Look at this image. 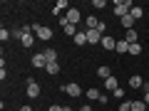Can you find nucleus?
<instances>
[{"label": "nucleus", "mask_w": 149, "mask_h": 111, "mask_svg": "<svg viewBox=\"0 0 149 111\" xmlns=\"http://www.w3.org/2000/svg\"><path fill=\"white\" fill-rule=\"evenodd\" d=\"M132 8H134L132 0H117V3H114V15L122 20L124 15H129V10H132Z\"/></svg>", "instance_id": "f257e3e1"}, {"label": "nucleus", "mask_w": 149, "mask_h": 111, "mask_svg": "<svg viewBox=\"0 0 149 111\" xmlns=\"http://www.w3.org/2000/svg\"><path fill=\"white\" fill-rule=\"evenodd\" d=\"M32 27H35V37L37 40H42V42L52 40V30H50V27H45V25H32Z\"/></svg>", "instance_id": "f03ea898"}, {"label": "nucleus", "mask_w": 149, "mask_h": 111, "mask_svg": "<svg viewBox=\"0 0 149 111\" xmlns=\"http://www.w3.org/2000/svg\"><path fill=\"white\" fill-rule=\"evenodd\" d=\"M60 89H62L67 96H72V99H77V96L82 94V86H80V84H74V82H70V84H62Z\"/></svg>", "instance_id": "7ed1b4c3"}, {"label": "nucleus", "mask_w": 149, "mask_h": 111, "mask_svg": "<svg viewBox=\"0 0 149 111\" xmlns=\"http://www.w3.org/2000/svg\"><path fill=\"white\" fill-rule=\"evenodd\" d=\"M85 32H87V45H100L102 37H104L100 30H85Z\"/></svg>", "instance_id": "20e7f679"}, {"label": "nucleus", "mask_w": 149, "mask_h": 111, "mask_svg": "<svg viewBox=\"0 0 149 111\" xmlns=\"http://www.w3.org/2000/svg\"><path fill=\"white\" fill-rule=\"evenodd\" d=\"M80 10H77V8H70V10L67 12H65V20H67L70 22V25H77V22H80Z\"/></svg>", "instance_id": "39448f33"}, {"label": "nucleus", "mask_w": 149, "mask_h": 111, "mask_svg": "<svg viewBox=\"0 0 149 111\" xmlns=\"http://www.w3.org/2000/svg\"><path fill=\"white\" fill-rule=\"evenodd\" d=\"M27 96H30V99H37V96H40V86H37L35 79H27Z\"/></svg>", "instance_id": "423d86ee"}, {"label": "nucleus", "mask_w": 149, "mask_h": 111, "mask_svg": "<svg viewBox=\"0 0 149 111\" xmlns=\"http://www.w3.org/2000/svg\"><path fill=\"white\" fill-rule=\"evenodd\" d=\"M60 27H62V30H65V35H70V37H74V35H77V27H74V25H70V22L65 20V15L60 17Z\"/></svg>", "instance_id": "0eeeda50"}, {"label": "nucleus", "mask_w": 149, "mask_h": 111, "mask_svg": "<svg viewBox=\"0 0 149 111\" xmlns=\"http://www.w3.org/2000/svg\"><path fill=\"white\" fill-rule=\"evenodd\" d=\"M70 10V5H67V0H57V3H55V8H52V12L57 17H62V12H67Z\"/></svg>", "instance_id": "6e6552de"}, {"label": "nucleus", "mask_w": 149, "mask_h": 111, "mask_svg": "<svg viewBox=\"0 0 149 111\" xmlns=\"http://www.w3.org/2000/svg\"><path fill=\"white\" fill-rule=\"evenodd\" d=\"M32 67H37V69H45V67H47V59H45L42 52H40V54H32Z\"/></svg>", "instance_id": "1a4fd4ad"}, {"label": "nucleus", "mask_w": 149, "mask_h": 111, "mask_svg": "<svg viewBox=\"0 0 149 111\" xmlns=\"http://www.w3.org/2000/svg\"><path fill=\"white\" fill-rule=\"evenodd\" d=\"M102 47H104V49H117V40H114V37H112V35H104V37H102Z\"/></svg>", "instance_id": "9d476101"}, {"label": "nucleus", "mask_w": 149, "mask_h": 111, "mask_svg": "<svg viewBox=\"0 0 149 111\" xmlns=\"http://www.w3.org/2000/svg\"><path fill=\"white\" fill-rule=\"evenodd\" d=\"M129 86H132V89H144V79L142 77H139V74H134V77H129Z\"/></svg>", "instance_id": "9b49d317"}, {"label": "nucleus", "mask_w": 149, "mask_h": 111, "mask_svg": "<svg viewBox=\"0 0 149 111\" xmlns=\"http://www.w3.org/2000/svg\"><path fill=\"white\" fill-rule=\"evenodd\" d=\"M104 89H109V91L119 89V82H117V77H109V79H104Z\"/></svg>", "instance_id": "f8f14e48"}, {"label": "nucleus", "mask_w": 149, "mask_h": 111, "mask_svg": "<svg viewBox=\"0 0 149 111\" xmlns=\"http://www.w3.org/2000/svg\"><path fill=\"white\" fill-rule=\"evenodd\" d=\"M72 40H74V45H77V47H82V45H87V32H77Z\"/></svg>", "instance_id": "ddd939ff"}, {"label": "nucleus", "mask_w": 149, "mask_h": 111, "mask_svg": "<svg viewBox=\"0 0 149 111\" xmlns=\"http://www.w3.org/2000/svg\"><path fill=\"white\" fill-rule=\"evenodd\" d=\"M132 111H149V106L144 104V99H137V101H132Z\"/></svg>", "instance_id": "4468645a"}, {"label": "nucleus", "mask_w": 149, "mask_h": 111, "mask_svg": "<svg viewBox=\"0 0 149 111\" xmlns=\"http://www.w3.org/2000/svg\"><path fill=\"white\" fill-rule=\"evenodd\" d=\"M42 54H45V59H47V64H50V62H57V52H55L52 47H47Z\"/></svg>", "instance_id": "2eb2a0df"}, {"label": "nucleus", "mask_w": 149, "mask_h": 111, "mask_svg": "<svg viewBox=\"0 0 149 111\" xmlns=\"http://www.w3.org/2000/svg\"><path fill=\"white\" fill-rule=\"evenodd\" d=\"M137 37H139V35H137V30H127V32H124V40H127L129 45L137 42Z\"/></svg>", "instance_id": "dca6fc26"}, {"label": "nucleus", "mask_w": 149, "mask_h": 111, "mask_svg": "<svg viewBox=\"0 0 149 111\" xmlns=\"http://www.w3.org/2000/svg\"><path fill=\"white\" fill-rule=\"evenodd\" d=\"M97 74H100L102 79H109V77H112V69L104 64V67H100V69H97Z\"/></svg>", "instance_id": "f3484780"}, {"label": "nucleus", "mask_w": 149, "mask_h": 111, "mask_svg": "<svg viewBox=\"0 0 149 111\" xmlns=\"http://www.w3.org/2000/svg\"><path fill=\"white\" fill-rule=\"evenodd\" d=\"M100 96H102V94L95 89V86H92V89H87V99H90V101H100Z\"/></svg>", "instance_id": "a211bd4d"}, {"label": "nucleus", "mask_w": 149, "mask_h": 111, "mask_svg": "<svg viewBox=\"0 0 149 111\" xmlns=\"http://www.w3.org/2000/svg\"><path fill=\"white\" fill-rule=\"evenodd\" d=\"M117 52H129V42H127V40H117Z\"/></svg>", "instance_id": "6ab92c4d"}, {"label": "nucleus", "mask_w": 149, "mask_h": 111, "mask_svg": "<svg viewBox=\"0 0 149 111\" xmlns=\"http://www.w3.org/2000/svg\"><path fill=\"white\" fill-rule=\"evenodd\" d=\"M45 72H47V74H57L60 72V62H50L47 67H45Z\"/></svg>", "instance_id": "aec40b11"}, {"label": "nucleus", "mask_w": 149, "mask_h": 111, "mask_svg": "<svg viewBox=\"0 0 149 111\" xmlns=\"http://www.w3.org/2000/svg\"><path fill=\"white\" fill-rule=\"evenodd\" d=\"M129 54H134V57H139V54H142V45H139V42L129 45Z\"/></svg>", "instance_id": "412c9836"}, {"label": "nucleus", "mask_w": 149, "mask_h": 111, "mask_svg": "<svg viewBox=\"0 0 149 111\" xmlns=\"http://www.w3.org/2000/svg\"><path fill=\"white\" fill-rule=\"evenodd\" d=\"M129 15H132L134 20H142V17H144V10H142V8H132V10H129Z\"/></svg>", "instance_id": "4be33fe9"}, {"label": "nucleus", "mask_w": 149, "mask_h": 111, "mask_svg": "<svg viewBox=\"0 0 149 111\" xmlns=\"http://www.w3.org/2000/svg\"><path fill=\"white\" fill-rule=\"evenodd\" d=\"M87 30H97V25H100V20H97V17H87Z\"/></svg>", "instance_id": "5701e85b"}, {"label": "nucleus", "mask_w": 149, "mask_h": 111, "mask_svg": "<svg viewBox=\"0 0 149 111\" xmlns=\"http://www.w3.org/2000/svg\"><path fill=\"white\" fill-rule=\"evenodd\" d=\"M92 8H95V10H104L107 3H104V0H92Z\"/></svg>", "instance_id": "b1692460"}, {"label": "nucleus", "mask_w": 149, "mask_h": 111, "mask_svg": "<svg viewBox=\"0 0 149 111\" xmlns=\"http://www.w3.org/2000/svg\"><path fill=\"white\" fill-rule=\"evenodd\" d=\"M119 111H132V101H122L119 104Z\"/></svg>", "instance_id": "393cba45"}, {"label": "nucleus", "mask_w": 149, "mask_h": 111, "mask_svg": "<svg viewBox=\"0 0 149 111\" xmlns=\"http://www.w3.org/2000/svg\"><path fill=\"white\" fill-rule=\"evenodd\" d=\"M112 94L117 96V99H124V89H114V91H112Z\"/></svg>", "instance_id": "a878e982"}, {"label": "nucleus", "mask_w": 149, "mask_h": 111, "mask_svg": "<svg viewBox=\"0 0 149 111\" xmlns=\"http://www.w3.org/2000/svg\"><path fill=\"white\" fill-rule=\"evenodd\" d=\"M47 111H62V106H60V104H52V106H50Z\"/></svg>", "instance_id": "bb28decb"}, {"label": "nucleus", "mask_w": 149, "mask_h": 111, "mask_svg": "<svg viewBox=\"0 0 149 111\" xmlns=\"http://www.w3.org/2000/svg\"><path fill=\"white\" fill-rule=\"evenodd\" d=\"M144 104L149 106V89H144Z\"/></svg>", "instance_id": "cd10ccee"}, {"label": "nucleus", "mask_w": 149, "mask_h": 111, "mask_svg": "<svg viewBox=\"0 0 149 111\" xmlns=\"http://www.w3.org/2000/svg\"><path fill=\"white\" fill-rule=\"evenodd\" d=\"M80 111H92V106H90V104H85V106H80Z\"/></svg>", "instance_id": "c85d7f7f"}, {"label": "nucleus", "mask_w": 149, "mask_h": 111, "mask_svg": "<svg viewBox=\"0 0 149 111\" xmlns=\"http://www.w3.org/2000/svg\"><path fill=\"white\" fill-rule=\"evenodd\" d=\"M20 111H32V106H22V109Z\"/></svg>", "instance_id": "c756f323"}, {"label": "nucleus", "mask_w": 149, "mask_h": 111, "mask_svg": "<svg viewBox=\"0 0 149 111\" xmlns=\"http://www.w3.org/2000/svg\"><path fill=\"white\" fill-rule=\"evenodd\" d=\"M62 111H72V109H70V106H62Z\"/></svg>", "instance_id": "7c9ffc66"}, {"label": "nucleus", "mask_w": 149, "mask_h": 111, "mask_svg": "<svg viewBox=\"0 0 149 111\" xmlns=\"http://www.w3.org/2000/svg\"><path fill=\"white\" fill-rule=\"evenodd\" d=\"M144 89H149V84H147V86H144Z\"/></svg>", "instance_id": "2f4dec72"}]
</instances>
